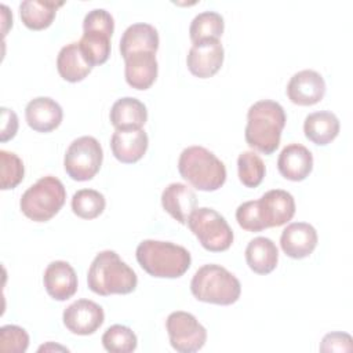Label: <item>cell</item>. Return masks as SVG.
I'll return each instance as SVG.
<instances>
[{"label": "cell", "mask_w": 353, "mask_h": 353, "mask_svg": "<svg viewBox=\"0 0 353 353\" xmlns=\"http://www.w3.org/2000/svg\"><path fill=\"white\" fill-rule=\"evenodd\" d=\"M109 117L116 130H141L148 120V110L139 99L124 97L112 105Z\"/></svg>", "instance_id": "7402d4cb"}, {"label": "cell", "mask_w": 353, "mask_h": 353, "mask_svg": "<svg viewBox=\"0 0 353 353\" xmlns=\"http://www.w3.org/2000/svg\"><path fill=\"white\" fill-rule=\"evenodd\" d=\"M159 33L154 26L145 22L130 25L120 39V52L123 58L141 51L156 52L159 48Z\"/></svg>", "instance_id": "603a6c76"}, {"label": "cell", "mask_w": 353, "mask_h": 353, "mask_svg": "<svg viewBox=\"0 0 353 353\" xmlns=\"http://www.w3.org/2000/svg\"><path fill=\"white\" fill-rule=\"evenodd\" d=\"M57 69L59 76L70 83H77L85 79L92 66L84 58L79 43H70L61 48L57 57Z\"/></svg>", "instance_id": "d4e9b609"}, {"label": "cell", "mask_w": 353, "mask_h": 353, "mask_svg": "<svg viewBox=\"0 0 353 353\" xmlns=\"http://www.w3.org/2000/svg\"><path fill=\"white\" fill-rule=\"evenodd\" d=\"M149 145L148 134L141 130H116L110 138L113 156L124 163L132 164L143 157Z\"/></svg>", "instance_id": "ffe728a7"}, {"label": "cell", "mask_w": 353, "mask_h": 353, "mask_svg": "<svg viewBox=\"0 0 353 353\" xmlns=\"http://www.w3.org/2000/svg\"><path fill=\"white\" fill-rule=\"evenodd\" d=\"M171 346L179 353L200 350L207 341V330L188 312H172L165 321Z\"/></svg>", "instance_id": "30bf717a"}, {"label": "cell", "mask_w": 353, "mask_h": 353, "mask_svg": "<svg viewBox=\"0 0 353 353\" xmlns=\"http://www.w3.org/2000/svg\"><path fill=\"white\" fill-rule=\"evenodd\" d=\"M28 125L37 132H50L55 130L63 117L61 105L48 97H37L29 101L25 108Z\"/></svg>", "instance_id": "ac0fdd59"}, {"label": "cell", "mask_w": 353, "mask_h": 353, "mask_svg": "<svg viewBox=\"0 0 353 353\" xmlns=\"http://www.w3.org/2000/svg\"><path fill=\"white\" fill-rule=\"evenodd\" d=\"M178 171L193 188L204 192H214L226 181L225 164L203 146L183 149L179 154Z\"/></svg>", "instance_id": "277c9868"}, {"label": "cell", "mask_w": 353, "mask_h": 353, "mask_svg": "<svg viewBox=\"0 0 353 353\" xmlns=\"http://www.w3.org/2000/svg\"><path fill=\"white\" fill-rule=\"evenodd\" d=\"M277 168L279 172L288 181H303L313 170L312 152L301 143H290L280 152Z\"/></svg>", "instance_id": "e0dca14e"}, {"label": "cell", "mask_w": 353, "mask_h": 353, "mask_svg": "<svg viewBox=\"0 0 353 353\" xmlns=\"http://www.w3.org/2000/svg\"><path fill=\"white\" fill-rule=\"evenodd\" d=\"M28 346L29 335L22 327L7 324L0 328V350L3 353H23Z\"/></svg>", "instance_id": "d6a6232c"}, {"label": "cell", "mask_w": 353, "mask_h": 353, "mask_svg": "<svg viewBox=\"0 0 353 353\" xmlns=\"http://www.w3.org/2000/svg\"><path fill=\"white\" fill-rule=\"evenodd\" d=\"M190 291L197 301L215 305H232L240 298L239 279L221 265H203L190 281Z\"/></svg>", "instance_id": "5b68a950"}, {"label": "cell", "mask_w": 353, "mask_h": 353, "mask_svg": "<svg viewBox=\"0 0 353 353\" xmlns=\"http://www.w3.org/2000/svg\"><path fill=\"white\" fill-rule=\"evenodd\" d=\"M0 8L3 10L1 11V14H3V34H6L8 26L12 25V14L8 11L7 6H4V4H1Z\"/></svg>", "instance_id": "8d00e7d4"}, {"label": "cell", "mask_w": 353, "mask_h": 353, "mask_svg": "<svg viewBox=\"0 0 353 353\" xmlns=\"http://www.w3.org/2000/svg\"><path fill=\"white\" fill-rule=\"evenodd\" d=\"M102 345L110 353H130L137 349L138 339L131 328L114 324L103 332Z\"/></svg>", "instance_id": "4dcf8cb0"}, {"label": "cell", "mask_w": 353, "mask_h": 353, "mask_svg": "<svg viewBox=\"0 0 353 353\" xmlns=\"http://www.w3.org/2000/svg\"><path fill=\"white\" fill-rule=\"evenodd\" d=\"M352 336L346 332H331L327 334L320 345L321 352H352L353 343Z\"/></svg>", "instance_id": "e575fe53"}, {"label": "cell", "mask_w": 353, "mask_h": 353, "mask_svg": "<svg viewBox=\"0 0 353 353\" xmlns=\"http://www.w3.org/2000/svg\"><path fill=\"white\" fill-rule=\"evenodd\" d=\"M156 52L141 51L130 54L124 58L125 81L135 90H148L157 77V59Z\"/></svg>", "instance_id": "d6986e66"}, {"label": "cell", "mask_w": 353, "mask_h": 353, "mask_svg": "<svg viewBox=\"0 0 353 353\" xmlns=\"http://www.w3.org/2000/svg\"><path fill=\"white\" fill-rule=\"evenodd\" d=\"M106 205L105 196L95 189H80L72 197L73 212L83 219L99 216Z\"/></svg>", "instance_id": "f1b7e54d"}, {"label": "cell", "mask_w": 353, "mask_h": 353, "mask_svg": "<svg viewBox=\"0 0 353 353\" xmlns=\"http://www.w3.org/2000/svg\"><path fill=\"white\" fill-rule=\"evenodd\" d=\"M240 182L247 188H256L263 181L266 168L262 159L255 152H243L237 159Z\"/></svg>", "instance_id": "f546056e"}, {"label": "cell", "mask_w": 353, "mask_h": 353, "mask_svg": "<svg viewBox=\"0 0 353 353\" xmlns=\"http://www.w3.org/2000/svg\"><path fill=\"white\" fill-rule=\"evenodd\" d=\"M161 205L175 221L186 225L190 214L197 208V197L188 185L174 182L163 190Z\"/></svg>", "instance_id": "44dd1931"}, {"label": "cell", "mask_w": 353, "mask_h": 353, "mask_svg": "<svg viewBox=\"0 0 353 353\" xmlns=\"http://www.w3.org/2000/svg\"><path fill=\"white\" fill-rule=\"evenodd\" d=\"M65 327L76 335L94 334L105 320L102 306L90 299H77L63 310Z\"/></svg>", "instance_id": "7c38bea8"}, {"label": "cell", "mask_w": 353, "mask_h": 353, "mask_svg": "<svg viewBox=\"0 0 353 353\" xmlns=\"http://www.w3.org/2000/svg\"><path fill=\"white\" fill-rule=\"evenodd\" d=\"M236 219L240 228L248 232H261L265 229L259 212H258V201L251 200L240 204L236 210Z\"/></svg>", "instance_id": "836d02e7"}, {"label": "cell", "mask_w": 353, "mask_h": 353, "mask_svg": "<svg viewBox=\"0 0 353 353\" xmlns=\"http://www.w3.org/2000/svg\"><path fill=\"white\" fill-rule=\"evenodd\" d=\"M186 225L207 251L221 252L233 243L234 236L228 221L212 208H196Z\"/></svg>", "instance_id": "ba28073f"}, {"label": "cell", "mask_w": 353, "mask_h": 353, "mask_svg": "<svg viewBox=\"0 0 353 353\" xmlns=\"http://www.w3.org/2000/svg\"><path fill=\"white\" fill-rule=\"evenodd\" d=\"M43 283L47 294L55 301H66L77 291V276L66 261H54L44 270Z\"/></svg>", "instance_id": "2e32d148"}, {"label": "cell", "mask_w": 353, "mask_h": 353, "mask_svg": "<svg viewBox=\"0 0 353 353\" xmlns=\"http://www.w3.org/2000/svg\"><path fill=\"white\" fill-rule=\"evenodd\" d=\"M103 160L102 146L97 138L84 135L74 139L66 149L63 167L74 181H90L101 170Z\"/></svg>", "instance_id": "9c48e42d"}, {"label": "cell", "mask_w": 353, "mask_h": 353, "mask_svg": "<svg viewBox=\"0 0 353 353\" xmlns=\"http://www.w3.org/2000/svg\"><path fill=\"white\" fill-rule=\"evenodd\" d=\"M225 22L223 17L215 11H203L197 14L190 23L189 34L193 43L207 40V39H219L223 33Z\"/></svg>", "instance_id": "83f0119b"}, {"label": "cell", "mask_w": 353, "mask_h": 353, "mask_svg": "<svg viewBox=\"0 0 353 353\" xmlns=\"http://www.w3.org/2000/svg\"><path fill=\"white\" fill-rule=\"evenodd\" d=\"M18 131V117L14 110L8 108H1V130H0V141L6 142L15 137Z\"/></svg>", "instance_id": "d590c367"}, {"label": "cell", "mask_w": 353, "mask_h": 353, "mask_svg": "<svg viewBox=\"0 0 353 353\" xmlns=\"http://www.w3.org/2000/svg\"><path fill=\"white\" fill-rule=\"evenodd\" d=\"M66 200L63 183L52 176H41L29 186L19 200L21 211L34 222H47L55 216Z\"/></svg>", "instance_id": "8992f818"}, {"label": "cell", "mask_w": 353, "mask_h": 353, "mask_svg": "<svg viewBox=\"0 0 353 353\" xmlns=\"http://www.w3.org/2000/svg\"><path fill=\"white\" fill-rule=\"evenodd\" d=\"M256 201L265 229L281 226L291 221L295 214V200L291 193L283 189H272Z\"/></svg>", "instance_id": "4fadbf2b"}, {"label": "cell", "mask_w": 353, "mask_h": 353, "mask_svg": "<svg viewBox=\"0 0 353 353\" xmlns=\"http://www.w3.org/2000/svg\"><path fill=\"white\" fill-rule=\"evenodd\" d=\"M223 58L225 51L219 39H207L193 43L186 57V65L196 77L208 79L221 69Z\"/></svg>", "instance_id": "8fae6325"}, {"label": "cell", "mask_w": 353, "mask_h": 353, "mask_svg": "<svg viewBox=\"0 0 353 353\" xmlns=\"http://www.w3.org/2000/svg\"><path fill=\"white\" fill-rule=\"evenodd\" d=\"M113 30L114 19L109 11L94 8L85 14L83 21V36L77 43L84 58L92 68L108 61Z\"/></svg>", "instance_id": "52a82bcc"}, {"label": "cell", "mask_w": 353, "mask_h": 353, "mask_svg": "<svg viewBox=\"0 0 353 353\" xmlns=\"http://www.w3.org/2000/svg\"><path fill=\"white\" fill-rule=\"evenodd\" d=\"M339 120L330 110L313 112L306 116L303 123L305 137L316 145L325 146L339 134Z\"/></svg>", "instance_id": "cb8c5ba5"}, {"label": "cell", "mask_w": 353, "mask_h": 353, "mask_svg": "<svg viewBox=\"0 0 353 353\" xmlns=\"http://www.w3.org/2000/svg\"><path fill=\"white\" fill-rule=\"evenodd\" d=\"M325 81L320 73L312 69L296 72L287 84L288 99L301 106H310L323 99Z\"/></svg>", "instance_id": "5bb4252c"}, {"label": "cell", "mask_w": 353, "mask_h": 353, "mask_svg": "<svg viewBox=\"0 0 353 353\" xmlns=\"http://www.w3.org/2000/svg\"><path fill=\"white\" fill-rule=\"evenodd\" d=\"M63 6L62 1L44 0H25L19 4V14L23 25L32 30H41L48 28L57 14V10Z\"/></svg>", "instance_id": "4316f807"}, {"label": "cell", "mask_w": 353, "mask_h": 353, "mask_svg": "<svg viewBox=\"0 0 353 353\" xmlns=\"http://www.w3.org/2000/svg\"><path fill=\"white\" fill-rule=\"evenodd\" d=\"M88 288L102 296L130 294L137 288L135 272L112 250L101 251L90 265L87 273Z\"/></svg>", "instance_id": "7a4b0ae2"}, {"label": "cell", "mask_w": 353, "mask_h": 353, "mask_svg": "<svg viewBox=\"0 0 353 353\" xmlns=\"http://www.w3.org/2000/svg\"><path fill=\"white\" fill-rule=\"evenodd\" d=\"M285 121V112L279 102L270 99L255 102L247 112L245 142L263 154H272L280 145Z\"/></svg>", "instance_id": "6da1fadb"}, {"label": "cell", "mask_w": 353, "mask_h": 353, "mask_svg": "<svg viewBox=\"0 0 353 353\" xmlns=\"http://www.w3.org/2000/svg\"><path fill=\"white\" fill-rule=\"evenodd\" d=\"M1 163V189H14L19 185L25 175V167L22 160L12 152L0 150Z\"/></svg>", "instance_id": "1f68e13d"}, {"label": "cell", "mask_w": 353, "mask_h": 353, "mask_svg": "<svg viewBox=\"0 0 353 353\" xmlns=\"http://www.w3.org/2000/svg\"><path fill=\"white\" fill-rule=\"evenodd\" d=\"M245 261L252 272L268 274L277 266L279 250L270 239L259 236L248 243L245 248Z\"/></svg>", "instance_id": "484cf974"}, {"label": "cell", "mask_w": 353, "mask_h": 353, "mask_svg": "<svg viewBox=\"0 0 353 353\" xmlns=\"http://www.w3.org/2000/svg\"><path fill=\"white\" fill-rule=\"evenodd\" d=\"M135 255L139 266L148 274L161 279H178L192 263L189 251L171 241L143 240L138 244Z\"/></svg>", "instance_id": "3957f363"}, {"label": "cell", "mask_w": 353, "mask_h": 353, "mask_svg": "<svg viewBox=\"0 0 353 353\" xmlns=\"http://www.w3.org/2000/svg\"><path fill=\"white\" fill-rule=\"evenodd\" d=\"M317 232L306 222L290 223L280 236V245L285 255L294 259L309 256L317 245Z\"/></svg>", "instance_id": "9a60e30c"}]
</instances>
